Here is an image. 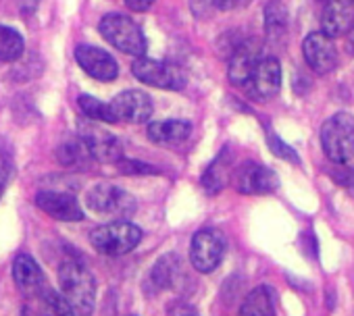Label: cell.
Returning a JSON list of instances; mask_svg holds the SVG:
<instances>
[{"mask_svg":"<svg viewBox=\"0 0 354 316\" xmlns=\"http://www.w3.org/2000/svg\"><path fill=\"white\" fill-rule=\"evenodd\" d=\"M59 285L77 316H92L96 306V281L84 262L73 258L65 260L59 266Z\"/></svg>","mask_w":354,"mask_h":316,"instance_id":"cell-1","label":"cell"},{"mask_svg":"<svg viewBox=\"0 0 354 316\" xmlns=\"http://www.w3.org/2000/svg\"><path fill=\"white\" fill-rule=\"evenodd\" d=\"M321 146L325 156L335 165H346L354 156V117L335 112L321 127Z\"/></svg>","mask_w":354,"mask_h":316,"instance_id":"cell-2","label":"cell"},{"mask_svg":"<svg viewBox=\"0 0 354 316\" xmlns=\"http://www.w3.org/2000/svg\"><path fill=\"white\" fill-rule=\"evenodd\" d=\"M86 206L98 217L117 219V221H125L138 210L136 198L129 192H125L123 188L113 186V184L94 186L86 194Z\"/></svg>","mask_w":354,"mask_h":316,"instance_id":"cell-3","label":"cell"},{"mask_svg":"<svg viewBox=\"0 0 354 316\" xmlns=\"http://www.w3.org/2000/svg\"><path fill=\"white\" fill-rule=\"evenodd\" d=\"M142 241V229L129 221H115L100 225L90 233V244L98 254L104 256H123L129 254Z\"/></svg>","mask_w":354,"mask_h":316,"instance_id":"cell-4","label":"cell"},{"mask_svg":"<svg viewBox=\"0 0 354 316\" xmlns=\"http://www.w3.org/2000/svg\"><path fill=\"white\" fill-rule=\"evenodd\" d=\"M100 34L106 42H111L115 48H119L125 55L131 57H144L146 52V38L140 30V26H136L129 17L119 15V13H111L106 17H102L100 21Z\"/></svg>","mask_w":354,"mask_h":316,"instance_id":"cell-5","label":"cell"},{"mask_svg":"<svg viewBox=\"0 0 354 316\" xmlns=\"http://www.w3.org/2000/svg\"><path fill=\"white\" fill-rule=\"evenodd\" d=\"M131 73L142 83L160 90H182L186 86V75L180 69L156 59H146V57L136 59L131 65Z\"/></svg>","mask_w":354,"mask_h":316,"instance_id":"cell-6","label":"cell"},{"mask_svg":"<svg viewBox=\"0 0 354 316\" xmlns=\"http://www.w3.org/2000/svg\"><path fill=\"white\" fill-rule=\"evenodd\" d=\"M225 254V237L217 229H203L192 237L190 262L198 273H213Z\"/></svg>","mask_w":354,"mask_h":316,"instance_id":"cell-7","label":"cell"},{"mask_svg":"<svg viewBox=\"0 0 354 316\" xmlns=\"http://www.w3.org/2000/svg\"><path fill=\"white\" fill-rule=\"evenodd\" d=\"M82 144L86 146L92 161L98 163H119L123 158V146L117 135L98 125H80Z\"/></svg>","mask_w":354,"mask_h":316,"instance_id":"cell-8","label":"cell"},{"mask_svg":"<svg viewBox=\"0 0 354 316\" xmlns=\"http://www.w3.org/2000/svg\"><path fill=\"white\" fill-rule=\"evenodd\" d=\"M281 88V65L275 57H263L250 73L244 90L257 102L271 100Z\"/></svg>","mask_w":354,"mask_h":316,"instance_id":"cell-9","label":"cell"},{"mask_svg":"<svg viewBox=\"0 0 354 316\" xmlns=\"http://www.w3.org/2000/svg\"><path fill=\"white\" fill-rule=\"evenodd\" d=\"M111 115L123 123H146L152 117V100L146 92L125 90L109 102Z\"/></svg>","mask_w":354,"mask_h":316,"instance_id":"cell-10","label":"cell"},{"mask_svg":"<svg viewBox=\"0 0 354 316\" xmlns=\"http://www.w3.org/2000/svg\"><path fill=\"white\" fill-rule=\"evenodd\" d=\"M234 186L240 194H248V196H257V194H271L273 190H277V177L271 169H267L265 165L259 163H244L234 171Z\"/></svg>","mask_w":354,"mask_h":316,"instance_id":"cell-11","label":"cell"},{"mask_svg":"<svg viewBox=\"0 0 354 316\" xmlns=\"http://www.w3.org/2000/svg\"><path fill=\"white\" fill-rule=\"evenodd\" d=\"M302 52L306 59V65L319 73V75H327L335 69L337 65V50L331 38H327L321 32H313L304 38L302 42Z\"/></svg>","mask_w":354,"mask_h":316,"instance_id":"cell-12","label":"cell"},{"mask_svg":"<svg viewBox=\"0 0 354 316\" xmlns=\"http://www.w3.org/2000/svg\"><path fill=\"white\" fill-rule=\"evenodd\" d=\"M75 61L90 77H94L98 81H113L119 75L117 61L102 48H96L90 44H80L75 48Z\"/></svg>","mask_w":354,"mask_h":316,"instance_id":"cell-13","label":"cell"},{"mask_svg":"<svg viewBox=\"0 0 354 316\" xmlns=\"http://www.w3.org/2000/svg\"><path fill=\"white\" fill-rule=\"evenodd\" d=\"M36 206L57 219V221H65V223H75L84 219V208L80 206V202L63 192H55V190H42L36 194Z\"/></svg>","mask_w":354,"mask_h":316,"instance_id":"cell-14","label":"cell"},{"mask_svg":"<svg viewBox=\"0 0 354 316\" xmlns=\"http://www.w3.org/2000/svg\"><path fill=\"white\" fill-rule=\"evenodd\" d=\"M263 59V46L259 40L250 38V40H244L236 46V50L232 52L230 57V67H227V73H230V81L234 86H240L244 88L250 73L254 71L257 63Z\"/></svg>","mask_w":354,"mask_h":316,"instance_id":"cell-15","label":"cell"},{"mask_svg":"<svg viewBox=\"0 0 354 316\" xmlns=\"http://www.w3.org/2000/svg\"><path fill=\"white\" fill-rule=\"evenodd\" d=\"M354 21V0H327L321 13V34L327 38L344 36Z\"/></svg>","mask_w":354,"mask_h":316,"instance_id":"cell-16","label":"cell"},{"mask_svg":"<svg viewBox=\"0 0 354 316\" xmlns=\"http://www.w3.org/2000/svg\"><path fill=\"white\" fill-rule=\"evenodd\" d=\"M13 279L17 289L24 295H36L44 291V273L38 266V262L28 256V254H19L13 260Z\"/></svg>","mask_w":354,"mask_h":316,"instance_id":"cell-17","label":"cell"},{"mask_svg":"<svg viewBox=\"0 0 354 316\" xmlns=\"http://www.w3.org/2000/svg\"><path fill=\"white\" fill-rule=\"evenodd\" d=\"M148 137L154 144L160 146H177L190 137L192 133V125L188 121H180V119H171V121H156L148 125Z\"/></svg>","mask_w":354,"mask_h":316,"instance_id":"cell-18","label":"cell"},{"mask_svg":"<svg viewBox=\"0 0 354 316\" xmlns=\"http://www.w3.org/2000/svg\"><path fill=\"white\" fill-rule=\"evenodd\" d=\"M232 175H234V171H232V152H230V148H223V152L203 173V186H205V190L209 194H217L227 186Z\"/></svg>","mask_w":354,"mask_h":316,"instance_id":"cell-19","label":"cell"},{"mask_svg":"<svg viewBox=\"0 0 354 316\" xmlns=\"http://www.w3.org/2000/svg\"><path fill=\"white\" fill-rule=\"evenodd\" d=\"M240 316H275V295L271 287H254L242 302Z\"/></svg>","mask_w":354,"mask_h":316,"instance_id":"cell-20","label":"cell"},{"mask_svg":"<svg viewBox=\"0 0 354 316\" xmlns=\"http://www.w3.org/2000/svg\"><path fill=\"white\" fill-rule=\"evenodd\" d=\"M150 279L158 289H173L182 281V262L175 254L162 256L150 270Z\"/></svg>","mask_w":354,"mask_h":316,"instance_id":"cell-21","label":"cell"},{"mask_svg":"<svg viewBox=\"0 0 354 316\" xmlns=\"http://www.w3.org/2000/svg\"><path fill=\"white\" fill-rule=\"evenodd\" d=\"M57 158H59V163L67 169H84L88 165V161H92V156L88 154V150L80 137L65 139L57 148Z\"/></svg>","mask_w":354,"mask_h":316,"instance_id":"cell-22","label":"cell"},{"mask_svg":"<svg viewBox=\"0 0 354 316\" xmlns=\"http://www.w3.org/2000/svg\"><path fill=\"white\" fill-rule=\"evenodd\" d=\"M265 32L271 40H281L288 32V11L279 0H271L265 7Z\"/></svg>","mask_w":354,"mask_h":316,"instance_id":"cell-23","label":"cell"},{"mask_svg":"<svg viewBox=\"0 0 354 316\" xmlns=\"http://www.w3.org/2000/svg\"><path fill=\"white\" fill-rule=\"evenodd\" d=\"M24 50H26L24 36L13 28L0 26V61L13 63L24 55Z\"/></svg>","mask_w":354,"mask_h":316,"instance_id":"cell-24","label":"cell"},{"mask_svg":"<svg viewBox=\"0 0 354 316\" xmlns=\"http://www.w3.org/2000/svg\"><path fill=\"white\" fill-rule=\"evenodd\" d=\"M42 312L44 316H77L71 304L63 297V293L53 289L42 291Z\"/></svg>","mask_w":354,"mask_h":316,"instance_id":"cell-25","label":"cell"},{"mask_svg":"<svg viewBox=\"0 0 354 316\" xmlns=\"http://www.w3.org/2000/svg\"><path fill=\"white\" fill-rule=\"evenodd\" d=\"M77 104H80L82 112H84L88 119H92V121H102V123H115L109 104H104L102 100H98V98H94V96H80V98H77Z\"/></svg>","mask_w":354,"mask_h":316,"instance_id":"cell-26","label":"cell"},{"mask_svg":"<svg viewBox=\"0 0 354 316\" xmlns=\"http://www.w3.org/2000/svg\"><path fill=\"white\" fill-rule=\"evenodd\" d=\"M117 167L125 175H152V173H156V169L150 165H144L140 161H123V158L117 163Z\"/></svg>","mask_w":354,"mask_h":316,"instance_id":"cell-27","label":"cell"},{"mask_svg":"<svg viewBox=\"0 0 354 316\" xmlns=\"http://www.w3.org/2000/svg\"><path fill=\"white\" fill-rule=\"evenodd\" d=\"M190 7H192L194 17L207 19L211 17L213 11H217V0H190Z\"/></svg>","mask_w":354,"mask_h":316,"instance_id":"cell-28","label":"cell"},{"mask_svg":"<svg viewBox=\"0 0 354 316\" xmlns=\"http://www.w3.org/2000/svg\"><path fill=\"white\" fill-rule=\"evenodd\" d=\"M269 146H271V150L275 152V154H279L281 158H286V161H298V156H296V152L292 150V148H288L279 137H275V135H269Z\"/></svg>","mask_w":354,"mask_h":316,"instance_id":"cell-29","label":"cell"},{"mask_svg":"<svg viewBox=\"0 0 354 316\" xmlns=\"http://www.w3.org/2000/svg\"><path fill=\"white\" fill-rule=\"evenodd\" d=\"M125 5L131 11H148L154 5V0H125Z\"/></svg>","mask_w":354,"mask_h":316,"instance_id":"cell-30","label":"cell"},{"mask_svg":"<svg viewBox=\"0 0 354 316\" xmlns=\"http://www.w3.org/2000/svg\"><path fill=\"white\" fill-rule=\"evenodd\" d=\"M17 3H19V9H21L24 15H32L38 9L40 0H17Z\"/></svg>","mask_w":354,"mask_h":316,"instance_id":"cell-31","label":"cell"},{"mask_svg":"<svg viewBox=\"0 0 354 316\" xmlns=\"http://www.w3.org/2000/svg\"><path fill=\"white\" fill-rule=\"evenodd\" d=\"M238 3H240V0H217V9H221V11H230V9H234Z\"/></svg>","mask_w":354,"mask_h":316,"instance_id":"cell-32","label":"cell"},{"mask_svg":"<svg viewBox=\"0 0 354 316\" xmlns=\"http://www.w3.org/2000/svg\"><path fill=\"white\" fill-rule=\"evenodd\" d=\"M346 44H348V50L354 55V21H352L350 30L346 32Z\"/></svg>","mask_w":354,"mask_h":316,"instance_id":"cell-33","label":"cell"},{"mask_svg":"<svg viewBox=\"0 0 354 316\" xmlns=\"http://www.w3.org/2000/svg\"><path fill=\"white\" fill-rule=\"evenodd\" d=\"M21 316H38V314H36L30 306H26V308H24V312H21Z\"/></svg>","mask_w":354,"mask_h":316,"instance_id":"cell-34","label":"cell"}]
</instances>
